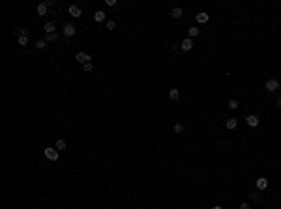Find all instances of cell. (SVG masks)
<instances>
[{"mask_svg": "<svg viewBox=\"0 0 281 209\" xmlns=\"http://www.w3.org/2000/svg\"><path fill=\"white\" fill-rule=\"evenodd\" d=\"M279 66H281V62H279Z\"/></svg>", "mask_w": 281, "mask_h": 209, "instance_id": "obj_31", "label": "cell"}, {"mask_svg": "<svg viewBox=\"0 0 281 209\" xmlns=\"http://www.w3.org/2000/svg\"><path fill=\"white\" fill-rule=\"evenodd\" d=\"M77 32V28L73 26V24H66L64 26V37H71V36H75Z\"/></svg>", "mask_w": 281, "mask_h": 209, "instance_id": "obj_6", "label": "cell"}, {"mask_svg": "<svg viewBox=\"0 0 281 209\" xmlns=\"http://www.w3.org/2000/svg\"><path fill=\"white\" fill-rule=\"evenodd\" d=\"M195 19H197V23H201V24H206V23H208V19H210V15L206 13V11H199V13L195 15Z\"/></svg>", "mask_w": 281, "mask_h": 209, "instance_id": "obj_4", "label": "cell"}, {"mask_svg": "<svg viewBox=\"0 0 281 209\" xmlns=\"http://www.w3.org/2000/svg\"><path fill=\"white\" fill-rule=\"evenodd\" d=\"M246 123H247L249 127H257V125H259V116H255V114L247 116V118H246Z\"/></svg>", "mask_w": 281, "mask_h": 209, "instance_id": "obj_7", "label": "cell"}, {"mask_svg": "<svg viewBox=\"0 0 281 209\" xmlns=\"http://www.w3.org/2000/svg\"><path fill=\"white\" fill-rule=\"evenodd\" d=\"M47 8H49V6H47L45 2L38 4V6H36V11H38V15H45V13H47Z\"/></svg>", "mask_w": 281, "mask_h": 209, "instance_id": "obj_11", "label": "cell"}, {"mask_svg": "<svg viewBox=\"0 0 281 209\" xmlns=\"http://www.w3.org/2000/svg\"><path fill=\"white\" fill-rule=\"evenodd\" d=\"M45 47H47V41H45V39H39V41L36 43V49H39V51L45 49Z\"/></svg>", "mask_w": 281, "mask_h": 209, "instance_id": "obj_20", "label": "cell"}, {"mask_svg": "<svg viewBox=\"0 0 281 209\" xmlns=\"http://www.w3.org/2000/svg\"><path fill=\"white\" fill-rule=\"evenodd\" d=\"M172 131H174V133H182V131H184V125H182V123H174V125H172Z\"/></svg>", "mask_w": 281, "mask_h": 209, "instance_id": "obj_21", "label": "cell"}, {"mask_svg": "<svg viewBox=\"0 0 281 209\" xmlns=\"http://www.w3.org/2000/svg\"><path fill=\"white\" fill-rule=\"evenodd\" d=\"M182 13H184V9H182V8H172V11H171V17H172V19H180V17H182Z\"/></svg>", "mask_w": 281, "mask_h": 209, "instance_id": "obj_12", "label": "cell"}, {"mask_svg": "<svg viewBox=\"0 0 281 209\" xmlns=\"http://www.w3.org/2000/svg\"><path fill=\"white\" fill-rule=\"evenodd\" d=\"M83 69H84V71H92V69H94L92 62H88V64H84V66H83Z\"/></svg>", "mask_w": 281, "mask_h": 209, "instance_id": "obj_24", "label": "cell"}, {"mask_svg": "<svg viewBox=\"0 0 281 209\" xmlns=\"http://www.w3.org/2000/svg\"><path fill=\"white\" fill-rule=\"evenodd\" d=\"M45 157L49 159V161H58V149H54V147H45Z\"/></svg>", "mask_w": 281, "mask_h": 209, "instance_id": "obj_2", "label": "cell"}, {"mask_svg": "<svg viewBox=\"0 0 281 209\" xmlns=\"http://www.w3.org/2000/svg\"><path fill=\"white\" fill-rule=\"evenodd\" d=\"M75 60H77L79 64L84 66V64H88V62L92 60V56H90V54H86V52H77V54H75Z\"/></svg>", "mask_w": 281, "mask_h": 209, "instance_id": "obj_3", "label": "cell"}, {"mask_svg": "<svg viewBox=\"0 0 281 209\" xmlns=\"http://www.w3.org/2000/svg\"><path fill=\"white\" fill-rule=\"evenodd\" d=\"M15 32L19 34V37H28V32H26V28H17Z\"/></svg>", "mask_w": 281, "mask_h": 209, "instance_id": "obj_19", "label": "cell"}, {"mask_svg": "<svg viewBox=\"0 0 281 209\" xmlns=\"http://www.w3.org/2000/svg\"><path fill=\"white\" fill-rule=\"evenodd\" d=\"M227 107H229L231 110H236V108H238V107H240V103H238V101H236V99H231V101H229V104H227Z\"/></svg>", "mask_w": 281, "mask_h": 209, "instance_id": "obj_18", "label": "cell"}, {"mask_svg": "<svg viewBox=\"0 0 281 209\" xmlns=\"http://www.w3.org/2000/svg\"><path fill=\"white\" fill-rule=\"evenodd\" d=\"M169 97H171L172 101H176V99L180 97V90H178V88H171V92H169Z\"/></svg>", "mask_w": 281, "mask_h": 209, "instance_id": "obj_13", "label": "cell"}, {"mask_svg": "<svg viewBox=\"0 0 281 209\" xmlns=\"http://www.w3.org/2000/svg\"><path fill=\"white\" fill-rule=\"evenodd\" d=\"M105 2H107V6H111V8L116 6V0H105Z\"/></svg>", "mask_w": 281, "mask_h": 209, "instance_id": "obj_28", "label": "cell"}, {"mask_svg": "<svg viewBox=\"0 0 281 209\" xmlns=\"http://www.w3.org/2000/svg\"><path fill=\"white\" fill-rule=\"evenodd\" d=\"M225 127H227L229 131L236 129V127H238V119H236V118H229V119H227V123H225Z\"/></svg>", "mask_w": 281, "mask_h": 209, "instance_id": "obj_9", "label": "cell"}, {"mask_svg": "<svg viewBox=\"0 0 281 209\" xmlns=\"http://www.w3.org/2000/svg\"><path fill=\"white\" fill-rule=\"evenodd\" d=\"M116 28V21H107V30H114Z\"/></svg>", "mask_w": 281, "mask_h": 209, "instance_id": "obj_23", "label": "cell"}, {"mask_svg": "<svg viewBox=\"0 0 281 209\" xmlns=\"http://www.w3.org/2000/svg\"><path fill=\"white\" fill-rule=\"evenodd\" d=\"M187 34H189V37H195V36H199V34H201V30H199L197 26H189Z\"/></svg>", "mask_w": 281, "mask_h": 209, "instance_id": "obj_16", "label": "cell"}, {"mask_svg": "<svg viewBox=\"0 0 281 209\" xmlns=\"http://www.w3.org/2000/svg\"><path fill=\"white\" fill-rule=\"evenodd\" d=\"M17 43H19V45H28V37H19Z\"/></svg>", "mask_w": 281, "mask_h": 209, "instance_id": "obj_25", "label": "cell"}, {"mask_svg": "<svg viewBox=\"0 0 281 209\" xmlns=\"http://www.w3.org/2000/svg\"><path fill=\"white\" fill-rule=\"evenodd\" d=\"M266 187H268V179H266V177H259L257 179V189L259 190H266Z\"/></svg>", "mask_w": 281, "mask_h": 209, "instance_id": "obj_10", "label": "cell"}, {"mask_svg": "<svg viewBox=\"0 0 281 209\" xmlns=\"http://www.w3.org/2000/svg\"><path fill=\"white\" fill-rule=\"evenodd\" d=\"M277 88H279V80L277 79H268V80H266V90H268L270 94H274Z\"/></svg>", "mask_w": 281, "mask_h": 209, "instance_id": "obj_1", "label": "cell"}, {"mask_svg": "<svg viewBox=\"0 0 281 209\" xmlns=\"http://www.w3.org/2000/svg\"><path fill=\"white\" fill-rule=\"evenodd\" d=\"M212 209H221V205H214V207H212Z\"/></svg>", "mask_w": 281, "mask_h": 209, "instance_id": "obj_30", "label": "cell"}, {"mask_svg": "<svg viewBox=\"0 0 281 209\" xmlns=\"http://www.w3.org/2000/svg\"><path fill=\"white\" fill-rule=\"evenodd\" d=\"M58 39H60V36H58V34L54 32V34H49L45 41H47V43H54V41H58Z\"/></svg>", "mask_w": 281, "mask_h": 209, "instance_id": "obj_17", "label": "cell"}, {"mask_svg": "<svg viewBox=\"0 0 281 209\" xmlns=\"http://www.w3.org/2000/svg\"><path fill=\"white\" fill-rule=\"evenodd\" d=\"M68 11H69V15H71V17H75V19H77V17H81V13H83L79 6H69V9H68Z\"/></svg>", "mask_w": 281, "mask_h": 209, "instance_id": "obj_8", "label": "cell"}, {"mask_svg": "<svg viewBox=\"0 0 281 209\" xmlns=\"http://www.w3.org/2000/svg\"><path fill=\"white\" fill-rule=\"evenodd\" d=\"M249 198H251V200H255V202H259V192H251V194H249Z\"/></svg>", "mask_w": 281, "mask_h": 209, "instance_id": "obj_26", "label": "cell"}, {"mask_svg": "<svg viewBox=\"0 0 281 209\" xmlns=\"http://www.w3.org/2000/svg\"><path fill=\"white\" fill-rule=\"evenodd\" d=\"M105 17H107V15H105V13H103L101 9L94 13V21H98V23H101V21H105Z\"/></svg>", "mask_w": 281, "mask_h": 209, "instance_id": "obj_15", "label": "cell"}, {"mask_svg": "<svg viewBox=\"0 0 281 209\" xmlns=\"http://www.w3.org/2000/svg\"><path fill=\"white\" fill-rule=\"evenodd\" d=\"M56 149H66V140H62V138L58 140L56 142Z\"/></svg>", "mask_w": 281, "mask_h": 209, "instance_id": "obj_22", "label": "cell"}, {"mask_svg": "<svg viewBox=\"0 0 281 209\" xmlns=\"http://www.w3.org/2000/svg\"><path fill=\"white\" fill-rule=\"evenodd\" d=\"M240 209H251V205H249L247 202H242V204H240Z\"/></svg>", "mask_w": 281, "mask_h": 209, "instance_id": "obj_27", "label": "cell"}, {"mask_svg": "<svg viewBox=\"0 0 281 209\" xmlns=\"http://www.w3.org/2000/svg\"><path fill=\"white\" fill-rule=\"evenodd\" d=\"M180 49L182 51H191V49H193V41H191V37H186V39L180 41Z\"/></svg>", "mask_w": 281, "mask_h": 209, "instance_id": "obj_5", "label": "cell"}, {"mask_svg": "<svg viewBox=\"0 0 281 209\" xmlns=\"http://www.w3.org/2000/svg\"><path fill=\"white\" fill-rule=\"evenodd\" d=\"M43 30H45V32H47V36L49 34H54V23H45V26H43Z\"/></svg>", "mask_w": 281, "mask_h": 209, "instance_id": "obj_14", "label": "cell"}, {"mask_svg": "<svg viewBox=\"0 0 281 209\" xmlns=\"http://www.w3.org/2000/svg\"><path fill=\"white\" fill-rule=\"evenodd\" d=\"M277 107H279V108H281V97H279V99H277Z\"/></svg>", "mask_w": 281, "mask_h": 209, "instance_id": "obj_29", "label": "cell"}]
</instances>
